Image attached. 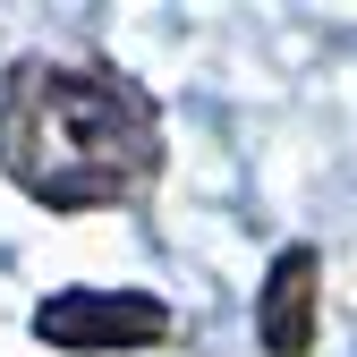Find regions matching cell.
Here are the masks:
<instances>
[{"label":"cell","instance_id":"1","mask_svg":"<svg viewBox=\"0 0 357 357\" xmlns=\"http://www.w3.org/2000/svg\"><path fill=\"white\" fill-rule=\"evenodd\" d=\"M0 170L52 213H111L162 178V111L102 60H17L0 77Z\"/></svg>","mask_w":357,"mask_h":357},{"label":"cell","instance_id":"2","mask_svg":"<svg viewBox=\"0 0 357 357\" xmlns=\"http://www.w3.org/2000/svg\"><path fill=\"white\" fill-rule=\"evenodd\" d=\"M178 324L153 289H52L34 306V340L68 357H119V349H162Z\"/></svg>","mask_w":357,"mask_h":357},{"label":"cell","instance_id":"3","mask_svg":"<svg viewBox=\"0 0 357 357\" xmlns=\"http://www.w3.org/2000/svg\"><path fill=\"white\" fill-rule=\"evenodd\" d=\"M315 332H324V264L315 247H281L255 298V340L264 357H315Z\"/></svg>","mask_w":357,"mask_h":357}]
</instances>
